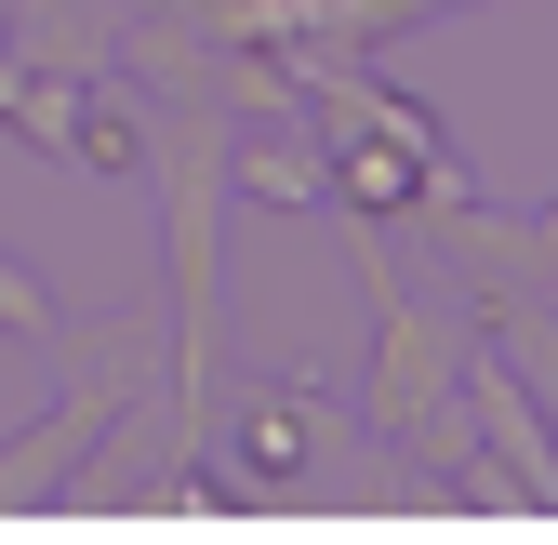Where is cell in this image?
Segmentation results:
<instances>
[{
	"mask_svg": "<svg viewBox=\"0 0 558 545\" xmlns=\"http://www.w3.org/2000/svg\"><path fill=\"white\" fill-rule=\"evenodd\" d=\"M306 452V399H266V413H253V465H293Z\"/></svg>",
	"mask_w": 558,
	"mask_h": 545,
	"instance_id": "6da1fadb",
	"label": "cell"
}]
</instances>
